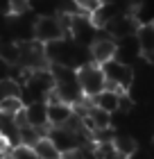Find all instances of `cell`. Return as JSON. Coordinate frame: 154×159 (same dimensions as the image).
<instances>
[{"mask_svg":"<svg viewBox=\"0 0 154 159\" xmlns=\"http://www.w3.org/2000/svg\"><path fill=\"white\" fill-rule=\"evenodd\" d=\"M113 150L118 155H122V157H131L138 150V141H136V136L134 134H129V132H116V136H113Z\"/></svg>","mask_w":154,"mask_h":159,"instance_id":"30bf717a","label":"cell"},{"mask_svg":"<svg viewBox=\"0 0 154 159\" xmlns=\"http://www.w3.org/2000/svg\"><path fill=\"white\" fill-rule=\"evenodd\" d=\"M77 82L82 86V93H84L86 100H91L93 96H98L100 91L107 89V77L102 73V66H98L93 61L77 70Z\"/></svg>","mask_w":154,"mask_h":159,"instance_id":"3957f363","label":"cell"},{"mask_svg":"<svg viewBox=\"0 0 154 159\" xmlns=\"http://www.w3.org/2000/svg\"><path fill=\"white\" fill-rule=\"evenodd\" d=\"M5 152H9V146H7V143L0 139V155H5Z\"/></svg>","mask_w":154,"mask_h":159,"instance_id":"ac0fdd59","label":"cell"},{"mask_svg":"<svg viewBox=\"0 0 154 159\" xmlns=\"http://www.w3.org/2000/svg\"><path fill=\"white\" fill-rule=\"evenodd\" d=\"M89 55H91V61H93V64H98V66H104L107 61L116 59V41L102 34V37H98V39L91 43Z\"/></svg>","mask_w":154,"mask_h":159,"instance_id":"52a82bcc","label":"cell"},{"mask_svg":"<svg viewBox=\"0 0 154 159\" xmlns=\"http://www.w3.org/2000/svg\"><path fill=\"white\" fill-rule=\"evenodd\" d=\"M0 111L16 116L18 111H23V100L20 98H0Z\"/></svg>","mask_w":154,"mask_h":159,"instance_id":"4fadbf2b","label":"cell"},{"mask_svg":"<svg viewBox=\"0 0 154 159\" xmlns=\"http://www.w3.org/2000/svg\"><path fill=\"white\" fill-rule=\"evenodd\" d=\"M9 155L14 159H36V152L32 146H23V143H18V146L9 148Z\"/></svg>","mask_w":154,"mask_h":159,"instance_id":"9a60e30c","label":"cell"},{"mask_svg":"<svg viewBox=\"0 0 154 159\" xmlns=\"http://www.w3.org/2000/svg\"><path fill=\"white\" fill-rule=\"evenodd\" d=\"M64 37H68V34H66L64 20H61L59 14H55V16H36V20H34V41L46 46V43L59 41Z\"/></svg>","mask_w":154,"mask_h":159,"instance_id":"7a4b0ae2","label":"cell"},{"mask_svg":"<svg viewBox=\"0 0 154 159\" xmlns=\"http://www.w3.org/2000/svg\"><path fill=\"white\" fill-rule=\"evenodd\" d=\"M145 155H147V159H154V139L147 143V148H145Z\"/></svg>","mask_w":154,"mask_h":159,"instance_id":"e0dca14e","label":"cell"},{"mask_svg":"<svg viewBox=\"0 0 154 159\" xmlns=\"http://www.w3.org/2000/svg\"><path fill=\"white\" fill-rule=\"evenodd\" d=\"M102 73L107 77V89H113V91H129L136 80V68L118 59L107 61L102 66Z\"/></svg>","mask_w":154,"mask_h":159,"instance_id":"6da1fadb","label":"cell"},{"mask_svg":"<svg viewBox=\"0 0 154 159\" xmlns=\"http://www.w3.org/2000/svg\"><path fill=\"white\" fill-rule=\"evenodd\" d=\"M116 59L122 61V64H129V66H134L138 59H143V52H141V46L136 41V34L116 41Z\"/></svg>","mask_w":154,"mask_h":159,"instance_id":"ba28073f","label":"cell"},{"mask_svg":"<svg viewBox=\"0 0 154 159\" xmlns=\"http://www.w3.org/2000/svg\"><path fill=\"white\" fill-rule=\"evenodd\" d=\"M23 114H25V123H27L30 127L39 129L43 136L48 134V129H50V125H48V105L43 102V100L23 107Z\"/></svg>","mask_w":154,"mask_h":159,"instance_id":"8992f818","label":"cell"},{"mask_svg":"<svg viewBox=\"0 0 154 159\" xmlns=\"http://www.w3.org/2000/svg\"><path fill=\"white\" fill-rule=\"evenodd\" d=\"M136 41L141 46V52L145 55H152L154 52V23H145V25H138L136 30Z\"/></svg>","mask_w":154,"mask_h":159,"instance_id":"8fae6325","label":"cell"},{"mask_svg":"<svg viewBox=\"0 0 154 159\" xmlns=\"http://www.w3.org/2000/svg\"><path fill=\"white\" fill-rule=\"evenodd\" d=\"M120 96H122V91L104 89V91H100L98 96H93L89 102L93 107H98V109L107 111V114H116V111H120Z\"/></svg>","mask_w":154,"mask_h":159,"instance_id":"9c48e42d","label":"cell"},{"mask_svg":"<svg viewBox=\"0 0 154 159\" xmlns=\"http://www.w3.org/2000/svg\"><path fill=\"white\" fill-rule=\"evenodd\" d=\"M136 30H138V23L131 14H118V16H113L102 27V34L113 39V41H118V39H125V37H134Z\"/></svg>","mask_w":154,"mask_h":159,"instance_id":"277c9868","label":"cell"},{"mask_svg":"<svg viewBox=\"0 0 154 159\" xmlns=\"http://www.w3.org/2000/svg\"><path fill=\"white\" fill-rule=\"evenodd\" d=\"M0 159H14V157H11L9 152H5V155H0Z\"/></svg>","mask_w":154,"mask_h":159,"instance_id":"d6986e66","label":"cell"},{"mask_svg":"<svg viewBox=\"0 0 154 159\" xmlns=\"http://www.w3.org/2000/svg\"><path fill=\"white\" fill-rule=\"evenodd\" d=\"M32 148H34V152H36V159H61L59 150L55 148V143L50 141L48 136H41Z\"/></svg>","mask_w":154,"mask_h":159,"instance_id":"7c38bea8","label":"cell"},{"mask_svg":"<svg viewBox=\"0 0 154 159\" xmlns=\"http://www.w3.org/2000/svg\"><path fill=\"white\" fill-rule=\"evenodd\" d=\"M46 105H48V125L50 127L68 125L70 118H73V114H75V109H73L70 105H66L64 100L57 98V93H52V96L46 100Z\"/></svg>","mask_w":154,"mask_h":159,"instance_id":"5b68a950","label":"cell"},{"mask_svg":"<svg viewBox=\"0 0 154 159\" xmlns=\"http://www.w3.org/2000/svg\"><path fill=\"white\" fill-rule=\"evenodd\" d=\"M61 159H84V152H82V148H75V150H68V152H64Z\"/></svg>","mask_w":154,"mask_h":159,"instance_id":"2e32d148","label":"cell"},{"mask_svg":"<svg viewBox=\"0 0 154 159\" xmlns=\"http://www.w3.org/2000/svg\"><path fill=\"white\" fill-rule=\"evenodd\" d=\"M30 11V0H7V14L9 16H20Z\"/></svg>","mask_w":154,"mask_h":159,"instance_id":"5bb4252c","label":"cell"}]
</instances>
